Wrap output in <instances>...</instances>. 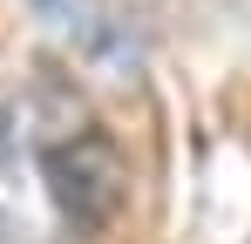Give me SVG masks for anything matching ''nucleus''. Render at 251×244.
<instances>
[{"label": "nucleus", "mask_w": 251, "mask_h": 244, "mask_svg": "<svg viewBox=\"0 0 251 244\" xmlns=\"http://www.w3.org/2000/svg\"><path fill=\"white\" fill-rule=\"evenodd\" d=\"M41 190L68 231H82V238L109 231L129 197V170H123L116 136L95 129V122H68L61 136H48L41 143Z\"/></svg>", "instance_id": "f257e3e1"}]
</instances>
